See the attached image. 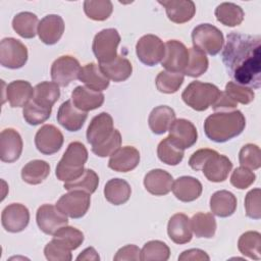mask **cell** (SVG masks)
Masks as SVG:
<instances>
[{"mask_svg":"<svg viewBox=\"0 0 261 261\" xmlns=\"http://www.w3.org/2000/svg\"><path fill=\"white\" fill-rule=\"evenodd\" d=\"M222 62L232 82L259 89L261 86V37L231 32L222 50Z\"/></svg>","mask_w":261,"mask_h":261,"instance_id":"6da1fadb","label":"cell"},{"mask_svg":"<svg viewBox=\"0 0 261 261\" xmlns=\"http://www.w3.org/2000/svg\"><path fill=\"white\" fill-rule=\"evenodd\" d=\"M245 126L246 118L240 110L215 112L204 121L205 135L216 143H224L240 136Z\"/></svg>","mask_w":261,"mask_h":261,"instance_id":"7a4b0ae2","label":"cell"},{"mask_svg":"<svg viewBox=\"0 0 261 261\" xmlns=\"http://www.w3.org/2000/svg\"><path fill=\"white\" fill-rule=\"evenodd\" d=\"M88 150L81 142H71L58 162L55 170L57 179L68 182L79 178L85 171Z\"/></svg>","mask_w":261,"mask_h":261,"instance_id":"3957f363","label":"cell"},{"mask_svg":"<svg viewBox=\"0 0 261 261\" xmlns=\"http://www.w3.org/2000/svg\"><path fill=\"white\" fill-rule=\"evenodd\" d=\"M220 94L219 89L210 83L194 81L181 93L184 102L196 111H205L214 104Z\"/></svg>","mask_w":261,"mask_h":261,"instance_id":"277c9868","label":"cell"},{"mask_svg":"<svg viewBox=\"0 0 261 261\" xmlns=\"http://www.w3.org/2000/svg\"><path fill=\"white\" fill-rule=\"evenodd\" d=\"M194 48L208 55H217L222 49L224 38L219 29L210 23H201L192 32Z\"/></svg>","mask_w":261,"mask_h":261,"instance_id":"5b68a950","label":"cell"},{"mask_svg":"<svg viewBox=\"0 0 261 261\" xmlns=\"http://www.w3.org/2000/svg\"><path fill=\"white\" fill-rule=\"evenodd\" d=\"M119 43L120 35L116 29H104L95 35L92 50L99 64L108 63L117 57Z\"/></svg>","mask_w":261,"mask_h":261,"instance_id":"8992f818","label":"cell"},{"mask_svg":"<svg viewBox=\"0 0 261 261\" xmlns=\"http://www.w3.org/2000/svg\"><path fill=\"white\" fill-rule=\"evenodd\" d=\"M91 205L90 194L73 190L68 191L67 194L62 195L56 202V207L67 217L77 219L86 215Z\"/></svg>","mask_w":261,"mask_h":261,"instance_id":"52a82bcc","label":"cell"},{"mask_svg":"<svg viewBox=\"0 0 261 261\" xmlns=\"http://www.w3.org/2000/svg\"><path fill=\"white\" fill-rule=\"evenodd\" d=\"M28 49L17 39L4 38L0 42V64L3 67L17 69L28 61Z\"/></svg>","mask_w":261,"mask_h":261,"instance_id":"ba28073f","label":"cell"},{"mask_svg":"<svg viewBox=\"0 0 261 261\" xmlns=\"http://www.w3.org/2000/svg\"><path fill=\"white\" fill-rule=\"evenodd\" d=\"M165 45L162 40L155 35H145L139 39L136 45V53L139 60L147 65H157L163 59Z\"/></svg>","mask_w":261,"mask_h":261,"instance_id":"9c48e42d","label":"cell"},{"mask_svg":"<svg viewBox=\"0 0 261 261\" xmlns=\"http://www.w3.org/2000/svg\"><path fill=\"white\" fill-rule=\"evenodd\" d=\"M81 65L76 58L70 55L58 57L51 65V79L60 87H67L79 79Z\"/></svg>","mask_w":261,"mask_h":261,"instance_id":"30bf717a","label":"cell"},{"mask_svg":"<svg viewBox=\"0 0 261 261\" xmlns=\"http://www.w3.org/2000/svg\"><path fill=\"white\" fill-rule=\"evenodd\" d=\"M36 220L39 228L46 234L53 236L68 224L67 216L58 210L56 205L44 204L37 210Z\"/></svg>","mask_w":261,"mask_h":261,"instance_id":"8fae6325","label":"cell"},{"mask_svg":"<svg viewBox=\"0 0 261 261\" xmlns=\"http://www.w3.org/2000/svg\"><path fill=\"white\" fill-rule=\"evenodd\" d=\"M165 52L161 65L167 71L184 72L189 61V49L177 40H169L165 44Z\"/></svg>","mask_w":261,"mask_h":261,"instance_id":"7c38bea8","label":"cell"},{"mask_svg":"<svg viewBox=\"0 0 261 261\" xmlns=\"http://www.w3.org/2000/svg\"><path fill=\"white\" fill-rule=\"evenodd\" d=\"M63 135L55 125L45 124L38 129L35 136L37 150L44 155L57 153L63 145Z\"/></svg>","mask_w":261,"mask_h":261,"instance_id":"4fadbf2b","label":"cell"},{"mask_svg":"<svg viewBox=\"0 0 261 261\" xmlns=\"http://www.w3.org/2000/svg\"><path fill=\"white\" fill-rule=\"evenodd\" d=\"M30 222L29 209L19 203L7 205L1 213V223L8 232H20Z\"/></svg>","mask_w":261,"mask_h":261,"instance_id":"5bb4252c","label":"cell"},{"mask_svg":"<svg viewBox=\"0 0 261 261\" xmlns=\"http://www.w3.org/2000/svg\"><path fill=\"white\" fill-rule=\"evenodd\" d=\"M168 138L178 148L185 150L194 146L198 139V132L193 122L185 118L175 119L169 129Z\"/></svg>","mask_w":261,"mask_h":261,"instance_id":"9a60e30c","label":"cell"},{"mask_svg":"<svg viewBox=\"0 0 261 261\" xmlns=\"http://www.w3.org/2000/svg\"><path fill=\"white\" fill-rule=\"evenodd\" d=\"M113 130L112 116L107 112H101L91 120L87 129V141L92 147L98 146L107 140Z\"/></svg>","mask_w":261,"mask_h":261,"instance_id":"2e32d148","label":"cell"},{"mask_svg":"<svg viewBox=\"0 0 261 261\" xmlns=\"http://www.w3.org/2000/svg\"><path fill=\"white\" fill-rule=\"evenodd\" d=\"M22 139L14 128H5L0 136V159L3 162L16 161L22 152Z\"/></svg>","mask_w":261,"mask_h":261,"instance_id":"e0dca14e","label":"cell"},{"mask_svg":"<svg viewBox=\"0 0 261 261\" xmlns=\"http://www.w3.org/2000/svg\"><path fill=\"white\" fill-rule=\"evenodd\" d=\"M231 168L232 163L228 157L214 151V153L206 160L201 170L209 181L221 182L227 178Z\"/></svg>","mask_w":261,"mask_h":261,"instance_id":"ac0fdd59","label":"cell"},{"mask_svg":"<svg viewBox=\"0 0 261 261\" xmlns=\"http://www.w3.org/2000/svg\"><path fill=\"white\" fill-rule=\"evenodd\" d=\"M87 116V112L77 109L71 100H67L59 106L56 118L58 123L66 130L77 132L83 127Z\"/></svg>","mask_w":261,"mask_h":261,"instance_id":"d6986e66","label":"cell"},{"mask_svg":"<svg viewBox=\"0 0 261 261\" xmlns=\"http://www.w3.org/2000/svg\"><path fill=\"white\" fill-rule=\"evenodd\" d=\"M166 11L169 20L174 23L190 21L196 13V5L192 0H159Z\"/></svg>","mask_w":261,"mask_h":261,"instance_id":"ffe728a7","label":"cell"},{"mask_svg":"<svg viewBox=\"0 0 261 261\" xmlns=\"http://www.w3.org/2000/svg\"><path fill=\"white\" fill-rule=\"evenodd\" d=\"M64 33V21L60 15L49 14L41 19L38 25L40 40L46 45L56 44Z\"/></svg>","mask_w":261,"mask_h":261,"instance_id":"44dd1931","label":"cell"},{"mask_svg":"<svg viewBox=\"0 0 261 261\" xmlns=\"http://www.w3.org/2000/svg\"><path fill=\"white\" fill-rule=\"evenodd\" d=\"M140 163V152L133 146H124L116 150L109 158L108 167L117 172H127Z\"/></svg>","mask_w":261,"mask_h":261,"instance_id":"7402d4cb","label":"cell"},{"mask_svg":"<svg viewBox=\"0 0 261 261\" xmlns=\"http://www.w3.org/2000/svg\"><path fill=\"white\" fill-rule=\"evenodd\" d=\"M71 102L77 109L88 112L102 106L104 95L102 92L91 90L86 86H77L71 93Z\"/></svg>","mask_w":261,"mask_h":261,"instance_id":"603a6c76","label":"cell"},{"mask_svg":"<svg viewBox=\"0 0 261 261\" xmlns=\"http://www.w3.org/2000/svg\"><path fill=\"white\" fill-rule=\"evenodd\" d=\"M173 185L172 175L163 169H152L144 177L145 189L154 196L167 195Z\"/></svg>","mask_w":261,"mask_h":261,"instance_id":"cb8c5ba5","label":"cell"},{"mask_svg":"<svg viewBox=\"0 0 261 261\" xmlns=\"http://www.w3.org/2000/svg\"><path fill=\"white\" fill-rule=\"evenodd\" d=\"M172 193L181 202H193L198 199L203 191L202 184L193 176H180L173 181Z\"/></svg>","mask_w":261,"mask_h":261,"instance_id":"d4e9b609","label":"cell"},{"mask_svg":"<svg viewBox=\"0 0 261 261\" xmlns=\"http://www.w3.org/2000/svg\"><path fill=\"white\" fill-rule=\"evenodd\" d=\"M167 233L175 244L184 245L189 243L193 238L190 218L184 213L172 215L167 224Z\"/></svg>","mask_w":261,"mask_h":261,"instance_id":"484cf974","label":"cell"},{"mask_svg":"<svg viewBox=\"0 0 261 261\" xmlns=\"http://www.w3.org/2000/svg\"><path fill=\"white\" fill-rule=\"evenodd\" d=\"M238 201L236 196L226 190L215 192L210 198V209L212 214L218 217L231 216L237 209Z\"/></svg>","mask_w":261,"mask_h":261,"instance_id":"4316f807","label":"cell"},{"mask_svg":"<svg viewBox=\"0 0 261 261\" xmlns=\"http://www.w3.org/2000/svg\"><path fill=\"white\" fill-rule=\"evenodd\" d=\"M79 80L89 89L102 92L109 87V80L96 63H88L81 68Z\"/></svg>","mask_w":261,"mask_h":261,"instance_id":"83f0119b","label":"cell"},{"mask_svg":"<svg viewBox=\"0 0 261 261\" xmlns=\"http://www.w3.org/2000/svg\"><path fill=\"white\" fill-rule=\"evenodd\" d=\"M33 97L34 88L27 81H13L7 85L6 98L11 107H24Z\"/></svg>","mask_w":261,"mask_h":261,"instance_id":"f1b7e54d","label":"cell"},{"mask_svg":"<svg viewBox=\"0 0 261 261\" xmlns=\"http://www.w3.org/2000/svg\"><path fill=\"white\" fill-rule=\"evenodd\" d=\"M175 120L174 110L166 105H160L152 109L149 114V127L155 135H162L166 133L171 123Z\"/></svg>","mask_w":261,"mask_h":261,"instance_id":"f546056e","label":"cell"},{"mask_svg":"<svg viewBox=\"0 0 261 261\" xmlns=\"http://www.w3.org/2000/svg\"><path fill=\"white\" fill-rule=\"evenodd\" d=\"M132 188L129 184L122 178H111L104 187L105 199L113 205H122L130 197Z\"/></svg>","mask_w":261,"mask_h":261,"instance_id":"4dcf8cb0","label":"cell"},{"mask_svg":"<svg viewBox=\"0 0 261 261\" xmlns=\"http://www.w3.org/2000/svg\"><path fill=\"white\" fill-rule=\"evenodd\" d=\"M99 66L106 77L115 83L126 81L133 72V66L129 60L118 55L114 60L108 63L99 64Z\"/></svg>","mask_w":261,"mask_h":261,"instance_id":"1f68e13d","label":"cell"},{"mask_svg":"<svg viewBox=\"0 0 261 261\" xmlns=\"http://www.w3.org/2000/svg\"><path fill=\"white\" fill-rule=\"evenodd\" d=\"M38 16L29 11L17 13L12 19V28L14 32L24 39H32L38 33L39 25Z\"/></svg>","mask_w":261,"mask_h":261,"instance_id":"d6a6232c","label":"cell"},{"mask_svg":"<svg viewBox=\"0 0 261 261\" xmlns=\"http://www.w3.org/2000/svg\"><path fill=\"white\" fill-rule=\"evenodd\" d=\"M50 174V165L44 160L35 159L28 162L21 169V178L29 185H39Z\"/></svg>","mask_w":261,"mask_h":261,"instance_id":"836d02e7","label":"cell"},{"mask_svg":"<svg viewBox=\"0 0 261 261\" xmlns=\"http://www.w3.org/2000/svg\"><path fill=\"white\" fill-rule=\"evenodd\" d=\"M214 14L220 23L230 28L241 24L245 16L242 7L231 2L220 3L215 8Z\"/></svg>","mask_w":261,"mask_h":261,"instance_id":"e575fe53","label":"cell"},{"mask_svg":"<svg viewBox=\"0 0 261 261\" xmlns=\"http://www.w3.org/2000/svg\"><path fill=\"white\" fill-rule=\"evenodd\" d=\"M190 220L192 231L197 238L211 239L214 237L217 225L212 213L198 212Z\"/></svg>","mask_w":261,"mask_h":261,"instance_id":"d590c367","label":"cell"},{"mask_svg":"<svg viewBox=\"0 0 261 261\" xmlns=\"http://www.w3.org/2000/svg\"><path fill=\"white\" fill-rule=\"evenodd\" d=\"M59 97L60 89L56 83L42 82L35 86L34 97L32 100L42 106L52 108V106L59 99Z\"/></svg>","mask_w":261,"mask_h":261,"instance_id":"8d00e7d4","label":"cell"},{"mask_svg":"<svg viewBox=\"0 0 261 261\" xmlns=\"http://www.w3.org/2000/svg\"><path fill=\"white\" fill-rule=\"evenodd\" d=\"M238 249L244 255L253 260L261 258V234L258 231L249 230L244 232L238 241Z\"/></svg>","mask_w":261,"mask_h":261,"instance_id":"74e56055","label":"cell"},{"mask_svg":"<svg viewBox=\"0 0 261 261\" xmlns=\"http://www.w3.org/2000/svg\"><path fill=\"white\" fill-rule=\"evenodd\" d=\"M182 149L178 148L175 144H173L170 139L167 137L163 139L157 147V155L160 161L167 165H177L182 161L184 158Z\"/></svg>","mask_w":261,"mask_h":261,"instance_id":"f35d334b","label":"cell"},{"mask_svg":"<svg viewBox=\"0 0 261 261\" xmlns=\"http://www.w3.org/2000/svg\"><path fill=\"white\" fill-rule=\"evenodd\" d=\"M99 185V176L98 174L90 168L85 169L84 173L76 179L68 182H64L63 188L67 191L80 190L84 191L88 194H93L97 190Z\"/></svg>","mask_w":261,"mask_h":261,"instance_id":"ab89813d","label":"cell"},{"mask_svg":"<svg viewBox=\"0 0 261 261\" xmlns=\"http://www.w3.org/2000/svg\"><path fill=\"white\" fill-rule=\"evenodd\" d=\"M208 58L202 51L196 48L189 49V61L182 72L188 76L199 77L208 69Z\"/></svg>","mask_w":261,"mask_h":261,"instance_id":"60d3db41","label":"cell"},{"mask_svg":"<svg viewBox=\"0 0 261 261\" xmlns=\"http://www.w3.org/2000/svg\"><path fill=\"white\" fill-rule=\"evenodd\" d=\"M184 74L181 72H172L163 70L158 73L155 80L157 90L164 94H173L178 91L184 83Z\"/></svg>","mask_w":261,"mask_h":261,"instance_id":"b9f144b4","label":"cell"},{"mask_svg":"<svg viewBox=\"0 0 261 261\" xmlns=\"http://www.w3.org/2000/svg\"><path fill=\"white\" fill-rule=\"evenodd\" d=\"M170 256L169 247L161 241H149L141 250L142 261H167Z\"/></svg>","mask_w":261,"mask_h":261,"instance_id":"7bdbcfd3","label":"cell"},{"mask_svg":"<svg viewBox=\"0 0 261 261\" xmlns=\"http://www.w3.org/2000/svg\"><path fill=\"white\" fill-rule=\"evenodd\" d=\"M113 10L112 2L109 0H86L84 2V11L86 15L98 21L107 19Z\"/></svg>","mask_w":261,"mask_h":261,"instance_id":"ee69618b","label":"cell"},{"mask_svg":"<svg viewBox=\"0 0 261 261\" xmlns=\"http://www.w3.org/2000/svg\"><path fill=\"white\" fill-rule=\"evenodd\" d=\"M53 239L69 249L70 251L77 249L84 242V233L72 226H63L53 234Z\"/></svg>","mask_w":261,"mask_h":261,"instance_id":"f6af8a7d","label":"cell"},{"mask_svg":"<svg viewBox=\"0 0 261 261\" xmlns=\"http://www.w3.org/2000/svg\"><path fill=\"white\" fill-rule=\"evenodd\" d=\"M52 108L42 106L31 100L22 110V115L30 125H38L45 122L51 115Z\"/></svg>","mask_w":261,"mask_h":261,"instance_id":"bcb514c9","label":"cell"},{"mask_svg":"<svg viewBox=\"0 0 261 261\" xmlns=\"http://www.w3.org/2000/svg\"><path fill=\"white\" fill-rule=\"evenodd\" d=\"M239 161L241 166L251 170L260 168L261 166V151L255 144L245 145L239 153Z\"/></svg>","mask_w":261,"mask_h":261,"instance_id":"7dc6e473","label":"cell"},{"mask_svg":"<svg viewBox=\"0 0 261 261\" xmlns=\"http://www.w3.org/2000/svg\"><path fill=\"white\" fill-rule=\"evenodd\" d=\"M224 92L236 103H241L244 105L250 104L255 97V93L251 88L237 84L232 81L226 84Z\"/></svg>","mask_w":261,"mask_h":261,"instance_id":"c3c4849f","label":"cell"},{"mask_svg":"<svg viewBox=\"0 0 261 261\" xmlns=\"http://www.w3.org/2000/svg\"><path fill=\"white\" fill-rule=\"evenodd\" d=\"M121 145V135L118 129L114 128L111 136L98 146L92 147V152L98 157L111 156L116 150L120 148Z\"/></svg>","mask_w":261,"mask_h":261,"instance_id":"681fc988","label":"cell"},{"mask_svg":"<svg viewBox=\"0 0 261 261\" xmlns=\"http://www.w3.org/2000/svg\"><path fill=\"white\" fill-rule=\"evenodd\" d=\"M44 254L49 261H70L72 259L71 251L54 239L46 245Z\"/></svg>","mask_w":261,"mask_h":261,"instance_id":"f907efd6","label":"cell"},{"mask_svg":"<svg viewBox=\"0 0 261 261\" xmlns=\"http://www.w3.org/2000/svg\"><path fill=\"white\" fill-rule=\"evenodd\" d=\"M261 190L259 188L249 191L245 197V210L246 215L252 219L261 218V202H260Z\"/></svg>","mask_w":261,"mask_h":261,"instance_id":"816d5d0a","label":"cell"},{"mask_svg":"<svg viewBox=\"0 0 261 261\" xmlns=\"http://www.w3.org/2000/svg\"><path fill=\"white\" fill-rule=\"evenodd\" d=\"M256 179L255 173L246 167H237L230 176V184L240 190H245L249 188Z\"/></svg>","mask_w":261,"mask_h":261,"instance_id":"f5cc1de1","label":"cell"},{"mask_svg":"<svg viewBox=\"0 0 261 261\" xmlns=\"http://www.w3.org/2000/svg\"><path fill=\"white\" fill-rule=\"evenodd\" d=\"M215 150L212 149H208V148H204V149H199L196 152H194L192 154V156L189 159V165L192 169L198 171L201 170L204 163L206 162V160L214 153Z\"/></svg>","mask_w":261,"mask_h":261,"instance_id":"db71d44e","label":"cell"},{"mask_svg":"<svg viewBox=\"0 0 261 261\" xmlns=\"http://www.w3.org/2000/svg\"><path fill=\"white\" fill-rule=\"evenodd\" d=\"M115 261H124V260H141V250L136 245H126L120 248L113 257Z\"/></svg>","mask_w":261,"mask_h":261,"instance_id":"11a10c76","label":"cell"},{"mask_svg":"<svg viewBox=\"0 0 261 261\" xmlns=\"http://www.w3.org/2000/svg\"><path fill=\"white\" fill-rule=\"evenodd\" d=\"M238 106L231 98H229L225 92H220L218 98L212 105V108L215 111H228L230 109H234Z\"/></svg>","mask_w":261,"mask_h":261,"instance_id":"9f6ffc18","label":"cell"},{"mask_svg":"<svg viewBox=\"0 0 261 261\" xmlns=\"http://www.w3.org/2000/svg\"><path fill=\"white\" fill-rule=\"evenodd\" d=\"M179 261H202V260H210V257L207 255V253L201 249H190L184 251L178 256Z\"/></svg>","mask_w":261,"mask_h":261,"instance_id":"6f0895ef","label":"cell"},{"mask_svg":"<svg viewBox=\"0 0 261 261\" xmlns=\"http://www.w3.org/2000/svg\"><path fill=\"white\" fill-rule=\"evenodd\" d=\"M76 260H91V261H99L100 257L97 253V251L93 247L86 248L77 257Z\"/></svg>","mask_w":261,"mask_h":261,"instance_id":"680465c9","label":"cell"}]
</instances>
